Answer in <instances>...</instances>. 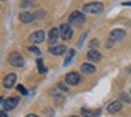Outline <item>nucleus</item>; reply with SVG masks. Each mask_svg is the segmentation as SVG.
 Masks as SVG:
<instances>
[{"mask_svg":"<svg viewBox=\"0 0 131 117\" xmlns=\"http://www.w3.org/2000/svg\"><path fill=\"white\" fill-rule=\"evenodd\" d=\"M83 12L88 14H97V13L103 12V4L100 2H90L83 6Z\"/></svg>","mask_w":131,"mask_h":117,"instance_id":"f257e3e1","label":"nucleus"},{"mask_svg":"<svg viewBox=\"0 0 131 117\" xmlns=\"http://www.w3.org/2000/svg\"><path fill=\"white\" fill-rule=\"evenodd\" d=\"M7 61H9V63L12 66H16V68H21V66L24 65V58L23 55L20 54V52L14 51L12 52V54L9 55V58H7Z\"/></svg>","mask_w":131,"mask_h":117,"instance_id":"f03ea898","label":"nucleus"},{"mask_svg":"<svg viewBox=\"0 0 131 117\" xmlns=\"http://www.w3.org/2000/svg\"><path fill=\"white\" fill-rule=\"evenodd\" d=\"M85 14L80 12H73L71 13V16H69V24L71 26H75V27H80L83 23H85Z\"/></svg>","mask_w":131,"mask_h":117,"instance_id":"7ed1b4c3","label":"nucleus"},{"mask_svg":"<svg viewBox=\"0 0 131 117\" xmlns=\"http://www.w3.org/2000/svg\"><path fill=\"white\" fill-rule=\"evenodd\" d=\"M125 35H127V33H125L124 30H121V28H116V30H113V31L110 33V35H108V40H110L108 45H111V42H117V41L124 40Z\"/></svg>","mask_w":131,"mask_h":117,"instance_id":"20e7f679","label":"nucleus"},{"mask_svg":"<svg viewBox=\"0 0 131 117\" xmlns=\"http://www.w3.org/2000/svg\"><path fill=\"white\" fill-rule=\"evenodd\" d=\"M28 40L31 41V42L34 44H41L45 41V33L42 31V30H38V31H34L32 34H30Z\"/></svg>","mask_w":131,"mask_h":117,"instance_id":"39448f33","label":"nucleus"},{"mask_svg":"<svg viewBox=\"0 0 131 117\" xmlns=\"http://www.w3.org/2000/svg\"><path fill=\"white\" fill-rule=\"evenodd\" d=\"M59 33L63 40H71L72 35H73V30H72L71 24H62L59 27Z\"/></svg>","mask_w":131,"mask_h":117,"instance_id":"423d86ee","label":"nucleus"},{"mask_svg":"<svg viewBox=\"0 0 131 117\" xmlns=\"http://www.w3.org/2000/svg\"><path fill=\"white\" fill-rule=\"evenodd\" d=\"M18 102H20V99L18 97H9V99H6L3 102V110L4 111H9V110H13V109L17 107Z\"/></svg>","mask_w":131,"mask_h":117,"instance_id":"0eeeda50","label":"nucleus"},{"mask_svg":"<svg viewBox=\"0 0 131 117\" xmlns=\"http://www.w3.org/2000/svg\"><path fill=\"white\" fill-rule=\"evenodd\" d=\"M16 82H17V75H16V73H9L3 79V86L6 89H12L13 86L16 85Z\"/></svg>","mask_w":131,"mask_h":117,"instance_id":"6e6552de","label":"nucleus"},{"mask_svg":"<svg viewBox=\"0 0 131 117\" xmlns=\"http://www.w3.org/2000/svg\"><path fill=\"white\" fill-rule=\"evenodd\" d=\"M79 80H80V76H79L78 72H69L65 76V82L68 83V85H78Z\"/></svg>","mask_w":131,"mask_h":117,"instance_id":"1a4fd4ad","label":"nucleus"},{"mask_svg":"<svg viewBox=\"0 0 131 117\" xmlns=\"http://www.w3.org/2000/svg\"><path fill=\"white\" fill-rule=\"evenodd\" d=\"M59 35H61L59 28H57V27L51 28V30H49V33H48V42L51 44V45H54V44L57 42V40H58Z\"/></svg>","mask_w":131,"mask_h":117,"instance_id":"9d476101","label":"nucleus"},{"mask_svg":"<svg viewBox=\"0 0 131 117\" xmlns=\"http://www.w3.org/2000/svg\"><path fill=\"white\" fill-rule=\"evenodd\" d=\"M65 51H66V47L62 45V44H57V45L54 44V45L49 47V52L52 55H62Z\"/></svg>","mask_w":131,"mask_h":117,"instance_id":"9b49d317","label":"nucleus"},{"mask_svg":"<svg viewBox=\"0 0 131 117\" xmlns=\"http://www.w3.org/2000/svg\"><path fill=\"white\" fill-rule=\"evenodd\" d=\"M88 59L90 61V62H99L100 59H102V54H100L97 49H90V51H88Z\"/></svg>","mask_w":131,"mask_h":117,"instance_id":"f8f14e48","label":"nucleus"},{"mask_svg":"<svg viewBox=\"0 0 131 117\" xmlns=\"http://www.w3.org/2000/svg\"><path fill=\"white\" fill-rule=\"evenodd\" d=\"M121 109H123V104H121V102H118V100L111 102L110 104L107 106V111H108V113H118Z\"/></svg>","mask_w":131,"mask_h":117,"instance_id":"ddd939ff","label":"nucleus"},{"mask_svg":"<svg viewBox=\"0 0 131 117\" xmlns=\"http://www.w3.org/2000/svg\"><path fill=\"white\" fill-rule=\"evenodd\" d=\"M80 114H82V117H99L100 110H89V109L83 107L80 110Z\"/></svg>","mask_w":131,"mask_h":117,"instance_id":"4468645a","label":"nucleus"},{"mask_svg":"<svg viewBox=\"0 0 131 117\" xmlns=\"http://www.w3.org/2000/svg\"><path fill=\"white\" fill-rule=\"evenodd\" d=\"M80 71H82L83 73H94V72H96V68H94V65H92V63H82Z\"/></svg>","mask_w":131,"mask_h":117,"instance_id":"2eb2a0df","label":"nucleus"},{"mask_svg":"<svg viewBox=\"0 0 131 117\" xmlns=\"http://www.w3.org/2000/svg\"><path fill=\"white\" fill-rule=\"evenodd\" d=\"M34 20V14H31V13L28 12H24L20 14V21L21 23H31V21Z\"/></svg>","mask_w":131,"mask_h":117,"instance_id":"dca6fc26","label":"nucleus"},{"mask_svg":"<svg viewBox=\"0 0 131 117\" xmlns=\"http://www.w3.org/2000/svg\"><path fill=\"white\" fill-rule=\"evenodd\" d=\"M73 57H75V49H68V54H66V57H65V62H63V65L65 66L69 65Z\"/></svg>","mask_w":131,"mask_h":117,"instance_id":"f3484780","label":"nucleus"},{"mask_svg":"<svg viewBox=\"0 0 131 117\" xmlns=\"http://www.w3.org/2000/svg\"><path fill=\"white\" fill-rule=\"evenodd\" d=\"M31 6H34V2H32V0H23L20 3L21 9H27V7H31Z\"/></svg>","mask_w":131,"mask_h":117,"instance_id":"a211bd4d","label":"nucleus"},{"mask_svg":"<svg viewBox=\"0 0 131 117\" xmlns=\"http://www.w3.org/2000/svg\"><path fill=\"white\" fill-rule=\"evenodd\" d=\"M37 66H38V72H40V73H45V72H47L45 66H44L42 59H38V61H37Z\"/></svg>","mask_w":131,"mask_h":117,"instance_id":"6ab92c4d","label":"nucleus"},{"mask_svg":"<svg viewBox=\"0 0 131 117\" xmlns=\"http://www.w3.org/2000/svg\"><path fill=\"white\" fill-rule=\"evenodd\" d=\"M28 51L32 52V54H35V55H40V54H41V51H40V49H38L35 45H31V47L28 48Z\"/></svg>","mask_w":131,"mask_h":117,"instance_id":"aec40b11","label":"nucleus"},{"mask_svg":"<svg viewBox=\"0 0 131 117\" xmlns=\"http://www.w3.org/2000/svg\"><path fill=\"white\" fill-rule=\"evenodd\" d=\"M120 99H121L123 102H125V103H130V102H131V99H130V97H128V96H127V94H125V93L120 94Z\"/></svg>","mask_w":131,"mask_h":117,"instance_id":"412c9836","label":"nucleus"},{"mask_svg":"<svg viewBox=\"0 0 131 117\" xmlns=\"http://www.w3.org/2000/svg\"><path fill=\"white\" fill-rule=\"evenodd\" d=\"M18 90H20L23 94H27V90H26V88H24V86H18Z\"/></svg>","mask_w":131,"mask_h":117,"instance_id":"4be33fe9","label":"nucleus"},{"mask_svg":"<svg viewBox=\"0 0 131 117\" xmlns=\"http://www.w3.org/2000/svg\"><path fill=\"white\" fill-rule=\"evenodd\" d=\"M58 88H59V89H62V90H66V86L63 85V83H58Z\"/></svg>","mask_w":131,"mask_h":117,"instance_id":"5701e85b","label":"nucleus"},{"mask_svg":"<svg viewBox=\"0 0 131 117\" xmlns=\"http://www.w3.org/2000/svg\"><path fill=\"white\" fill-rule=\"evenodd\" d=\"M97 44H99V41H97V40H93V41L90 42V47H96Z\"/></svg>","mask_w":131,"mask_h":117,"instance_id":"b1692460","label":"nucleus"},{"mask_svg":"<svg viewBox=\"0 0 131 117\" xmlns=\"http://www.w3.org/2000/svg\"><path fill=\"white\" fill-rule=\"evenodd\" d=\"M0 117H7V114H6V111H2V113H0Z\"/></svg>","mask_w":131,"mask_h":117,"instance_id":"393cba45","label":"nucleus"},{"mask_svg":"<svg viewBox=\"0 0 131 117\" xmlns=\"http://www.w3.org/2000/svg\"><path fill=\"white\" fill-rule=\"evenodd\" d=\"M123 6H131V2H127V3H123Z\"/></svg>","mask_w":131,"mask_h":117,"instance_id":"a878e982","label":"nucleus"},{"mask_svg":"<svg viewBox=\"0 0 131 117\" xmlns=\"http://www.w3.org/2000/svg\"><path fill=\"white\" fill-rule=\"evenodd\" d=\"M26 117H38V116H35V114H27Z\"/></svg>","mask_w":131,"mask_h":117,"instance_id":"bb28decb","label":"nucleus"},{"mask_svg":"<svg viewBox=\"0 0 131 117\" xmlns=\"http://www.w3.org/2000/svg\"><path fill=\"white\" fill-rule=\"evenodd\" d=\"M2 102H4V100H3V97H0V103H2Z\"/></svg>","mask_w":131,"mask_h":117,"instance_id":"cd10ccee","label":"nucleus"},{"mask_svg":"<svg viewBox=\"0 0 131 117\" xmlns=\"http://www.w3.org/2000/svg\"><path fill=\"white\" fill-rule=\"evenodd\" d=\"M71 117H79V116H71Z\"/></svg>","mask_w":131,"mask_h":117,"instance_id":"c85d7f7f","label":"nucleus"},{"mask_svg":"<svg viewBox=\"0 0 131 117\" xmlns=\"http://www.w3.org/2000/svg\"><path fill=\"white\" fill-rule=\"evenodd\" d=\"M130 92H131V89H130Z\"/></svg>","mask_w":131,"mask_h":117,"instance_id":"c756f323","label":"nucleus"}]
</instances>
